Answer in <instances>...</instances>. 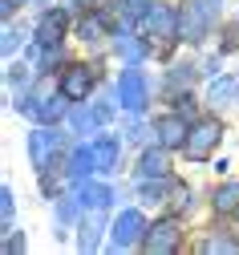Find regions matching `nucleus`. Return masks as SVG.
Returning <instances> with one entry per match:
<instances>
[{
  "mask_svg": "<svg viewBox=\"0 0 239 255\" xmlns=\"http://www.w3.org/2000/svg\"><path fill=\"white\" fill-rule=\"evenodd\" d=\"M77 199H81V207L89 203V207H110V199H114V190L110 186H101V182H85V186H77Z\"/></svg>",
  "mask_w": 239,
  "mask_h": 255,
  "instance_id": "12",
  "label": "nucleus"
},
{
  "mask_svg": "<svg viewBox=\"0 0 239 255\" xmlns=\"http://www.w3.org/2000/svg\"><path fill=\"white\" fill-rule=\"evenodd\" d=\"M191 77H195V73H191V65H179L175 73H170V81H175V85H191Z\"/></svg>",
  "mask_w": 239,
  "mask_h": 255,
  "instance_id": "24",
  "label": "nucleus"
},
{
  "mask_svg": "<svg viewBox=\"0 0 239 255\" xmlns=\"http://www.w3.org/2000/svg\"><path fill=\"white\" fill-rule=\"evenodd\" d=\"M61 33H65V12H45L41 24H37V41H41L45 49H53V45L61 41Z\"/></svg>",
  "mask_w": 239,
  "mask_h": 255,
  "instance_id": "10",
  "label": "nucleus"
},
{
  "mask_svg": "<svg viewBox=\"0 0 239 255\" xmlns=\"http://www.w3.org/2000/svg\"><path fill=\"white\" fill-rule=\"evenodd\" d=\"M97 33V20H81V37H93Z\"/></svg>",
  "mask_w": 239,
  "mask_h": 255,
  "instance_id": "26",
  "label": "nucleus"
},
{
  "mask_svg": "<svg viewBox=\"0 0 239 255\" xmlns=\"http://www.w3.org/2000/svg\"><path fill=\"white\" fill-rule=\"evenodd\" d=\"M146 235V223H142V215L138 211H122L118 215V223H114V235H110V243L122 251V247H134Z\"/></svg>",
  "mask_w": 239,
  "mask_h": 255,
  "instance_id": "3",
  "label": "nucleus"
},
{
  "mask_svg": "<svg viewBox=\"0 0 239 255\" xmlns=\"http://www.w3.org/2000/svg\"><path fill=\"white\" fill-rule=\"evenodd\" d=\"M219 138H223V130H219V122H199L195 130L187 134L183 150H187V158H191V162H203V158H211V150L219 146Z\"/></svg>",
  "mask_w": 239,
  "mask_h": 255,
  "instance_id": "1",
  "label": "nucleus"
},
{
  "mask_svg": "<svg viewBox=\"0 0 239 255\" xmlns=\"http://www.w3.org/2000/svg\"><path fill=\"white\" fill-rule=\"evenodd\" d=\"M97 122H101V114H97V110H85V106L69 110V126H73L77 134H93V130H97Z\"/></svg>",
  "mask_w": 239,
  "mask_h": 255,
  "instance_id": "15",
  "label": "nucleus"
},
{
  "mask_svg": "<svg viewBox=\"0 0 239 255\" xmlns=\"http://www.w3.org/2000/svg\"><path fill=\"white\" fill-rule=\"evenodd\" d=\"M239 207V186L235 182H227L223 190H215V211L223 215V211H235Z\"/></svg>",
  "mask_w": 239,
  "mask_h": 255,
  "instance_id": "19",
  "label": "nucleus"
},
{
  "mask_svg": "<svg viewBox=\"0 0 239 255\" xmlns=\"http://www.w3.org/2000/svg\"><path fill=\"white\" fill-rule=\"evenodd\" d=\"M16 37H20L16 28H4V53H12V49H16Z\"/></svg>",
  "mask_w": 239,
  "mask_h": 255,
  "instance_id": "25",
  "label": "nucleus"
},
{
  "mask_svg": "<svg viewBox=\"0 0 239 255\" xmlns=\"http://www.w3.org/2000/svg\"><path fill=\"white\" fill-rule=\"evenodd\" d=\"M12 4H20V0H4V12H12Z\"/></svg>",
  "mask_w": 239,
  "mask_h": 255,
  "instance_id": "27",
  "label": "nucleus"
},
{
  "mask_svg": "<svg viewBox=\"0 0 239 255\" xmlns=\"http://www.w3.org/2000/svg\"><path fill=\"white\" fill-rule=\"evenodd\" d=\"M146 33L158 37V41H170V37H179V12H170V8H150L146 12Z\"/></svg>",
  "mask_w": 239,
  "mask_h": 255,
  "instance_id": "7",
  "label": "nucleus"
},
{
  "mask_svg": "<svg viewBox=\"0 0 239 255\" xmlns=\"http://www.w3.org/2000/svg\"><path fill=\"white\" fill-rule=\"evenodd\" d=\"M57 150V134L45 130V126H37V130L28 134V154H32V166L37 170H49V158Z\"/></svg>",
  "mask_w": 239,
  "mask_h": 255,
  "instance_id": "6",
  "label": "nucleus"
},
{
  "mask_svg": "<svg viewBox=\"0 0 239 255\" xmlns=\"http://www.w3.org/2000/svg\"><path fill=\"white\" fill-rule=\"evenodd\" d=\"M207 20H211V12L203 8L199 0L187 4V8L179 12V37H183V41H203V37H207Z\"/></svg>",
  "mask_w": 239,
  "mask_h": 255,
  "instance_id": "5",
  "label": "nucleus"
},
{
  "mask_svg": "<svg viewBox=\"0 0 239 255\" xmlns=\"http://www.w3.org/2000/svg\"><path fill=\"white\" fill-rule=\"evenodd\" d=\"M146 4H150V0H122V8H126L130 16H138V12H150Z\"/></svg>",
  "mask_w": 239,
  "mask_h": 255,
  "instance_id": "23",
  "label": "nucleus"
},
{
  "mask_svg": "<svg viewBox=\"0 0 239 255\" xmlns=\"http://www.w3.org/2000/svg\"><path fill=\"white\" fill-rule=\"evenodd\" d=\"M0 215H4V227H8V223H12V190L8 186L0 190Z\"/></svg>",
  "mask_w": 239,
  "mask_h": 255,
  "instance_id": "20",
  "label": "nucleus"
},
{
  "mask_svg": "<svg viewBox=\"0 0 239 255\" xmlns=\"http://www.w3.org/2000/svg\"><path fill=\"white\" fill-rule=\"evenodd\" d=\"M73 4H97V0H73Z\"/></svg>",
  "mask_w": 239,
  "mask_h": 255,
  "instance_id": "28",
  "label": "nucleus"
},
{
  "mask_svg": "<svg viewBox=\"0 0 239 255\" xmlns=\"http://www.w3.org/2000/svg\"><path fill=\"white\" fill-rule=\"evenodd\" d=\"M154 134H158V142H162L166 150H175V146L187 142V122H183L179 114H166V118L154 122Z\"/></svg>",
  "mask_w": 239,
  "mask_h": 255,
  "instance_id": "8",
  "label": "nucleus"
},
{
  "mask_svg": "<svg viewBox=\"0 0 239 255\" xmlns=\"http://www.w3.org/2000/svg\"><path fill=\"white\" fill-rule=\"evenodd\" d=\"M138 170H142V178H162L166 174V154L162 150H146L142 162H138Z\"/></svg>",
  "mask_w": 239,
  "mask_h": 255,
  "instance_id": "16",
  "label": "nucleus"
},
{
  "mask_svg": "<svg viewBox=\"0 0 239 255\" xmlns=\"http://www.w3.org/2000/svg\"><path fill=\"white\" fill-rule=\"evenodd\" d=\"M231 98H235V81H231V77L211 81V102H215V106H231Z\"/></svg>",
  "mask_w": 239,
  "mask_h": 255,
  "instance_id": "18",
  "label": "nucleus"
},
{
  "mask_svg": "<svg viewBox=\"0 0 239 255\" xmlns=\"http://www.w3.org/2000/svg\"><path fill=\"white\" fill-rule=\"evenodd\" d=\"M118 138H97L93 142V154H97V170H114L118 166Z\"/></svg>",
  "mask_w": 239,
  "mask_h": 255,
  "instance_id": "13",
  "label": "nucleus"
},
{
  "mask_svg": "<svg viewBox=\"0 0 239 255\" xmlns=\"http://www.w3.org/2000/svg\"><path fill=\"white\" fill-rule=\"evenodd\" d=\"M118 102H122L130 114L142 110V102H146V81H142L138 69H126V73L118 77Z\"/></svg>",
  "mask_w": 239,
  "mask_h": 255,
  "instance_id": "4",
  "label": "nucleus"
},
{
  "mask_svg": "<svg viewBox=\"0 0 239 255\" xmlns=\"http://www.w3.org/2000/svg\"><path fill=\"white\" fill-rule=\"evenodd\" d=\"M179 239H183V231H179V223H175V219H162V223H154V227L142 235L146 251H154V255L175 251V247H179Z\"/></svg>",
  "mask_w": 239,
  "mask_h": 255,
  "instance_id": "2",
  "label": "nucleus"
},
{
  "mask_svg": "<svg viewBox=\"0 0 239 255\" xmlns=\"http://www.w3.org/2000/svg\"><path fill=\"white\" fill-rule=\"evenodd\" d=\"M93 170H97V154H93V146H77L73 158H69V174L81 182V178H89Z\"/></svg>",
  "mask_w": 239,
  "mask_h": 255,
  "instance_id": "11",
  "label": "nucleus"
},
{
  "mask_svg": "<svg viewBox=\"0 0 239 255\" xmlns=\"http://www.w3.org/2000/svg\"><path fill=\"white\" fill-rule=\"evenodd\" d=\"M89 85H93V77L85 73V65H73L69 73L61 77V98H69V102H85Z\"/></svg>",
  "mask_w": 239,
  "mask_h": 255,
  "instance_id": "9",
  "label": "nucleus"
},
{
  "mask_svg": "<svg viewBox=\"0 0 239 255\" xmlns=\"http://www.w3.org/2000/svg\"><path fill=\"white\" fill-rule=\"evenodd\" d=\"M114 45L122 49V57L130 61V65H134V61H142V57H146V45H142L138 37H134V33H122V28L114 33Z\"/></svg>",
  "mask_w": 239,
  "mask_h": 255,
  "instance_id": "14",
  "label": "nucleus"
},
{
  "mask_svg": "<svg viewBox=\"0 0 239 255\" xmlns=\"http://www.w3.org/2000/svg\"><path fill=\"white\" fill-rule=\"evenodd\" d=\"M162 190H166V182H146V186H142V199H146V203H158Z\"/></svg>",
  "mask_w": 239,
  "mask_h": 255,
  "instance_id": "21",
  "label": "nucleus"
},
{
  "mask_svg": "<svg viewBox=\"0 0 239 255\" xmlns=\"http://www.w3.org/2000/svg\"><path fill=\"white\" fill-rule=\"evenodd\" d=\"M203 251H235V243H231V239H219V235H215V239H207V243H203Z\"/></svg>",
  "mask_w": 239,
  "mask_h": 255,
  "instance_id": "22",
  "label": "nucleus"
},
{
  "mask_svg": "<svg viewBox=\"0 0 239 255\" xmlns=\"http://www.w3.org/2000/svg\"><path fill=\"white\" fill-rule=\"evenodd\" d=\"M97 231H101V219H97V215L85 219V223H81V235H77V247H81V251H93V247H97Z\"/></svg>",
  "mask_w": 239,
  "mask_h": 255,
  "instance_id": "17",
  "label": "nucleus"
}]
</instances>
